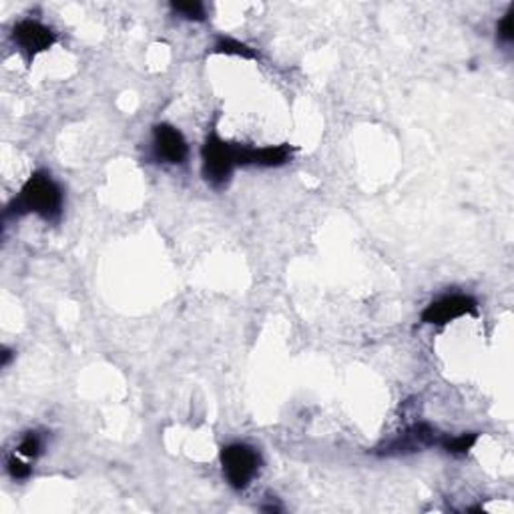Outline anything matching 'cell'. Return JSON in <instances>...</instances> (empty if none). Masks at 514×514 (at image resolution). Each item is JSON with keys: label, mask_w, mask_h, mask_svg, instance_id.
I'll return each mask as SVG.
<instances>
[{"label": "cell", "mask_w": 514, "mask_h": 514, "mask_svg": "<svg viewBox=\"0 0 514 514\" xmlns=\"http://www.w3.org/2000/svg\"><path fill=\"white\" fill-rule=\"evenodd\" d=\"M63 189L46 171H36L28 179L21 193L6 207L5 217H23L28 213L43 217L45 221H59L63 213Z\"/></svg>", "instance_id": "cell-1"}, {"label": "cell", "mask_w": 514, "mask_h": 514, "mask_svg": "<svg viewBox=\"0 0 514 514\" xmlns=\"http://www.w3.org/2000/svg\"><path fill=\"white\" fill-rule=\"evenodd\" d=\"M203 177L211 187L221 189L227 186L231 173L237 167V145L223 141L217 133L207 135L201 149Z\"/></svg>", "instance_id": "cell-2"}, {"label": "cell", "mask_w": 514, "mask_h": 514, "mask_svg": "<svg viewBox=\"0 0 514 514\" xmlns=\"http://www.w3.org/2000/svg\"><path fill=\"white\" fill-rule=\"evenodd\" d=\"M223 472L236 490H244L259 472L261 459L256 448L247 444H229L221 450Z\"/></svg>", "instance_id": "cell-3"}, {"label": "cell", "mask_w": 514, "mask_h": 514, "mask_svg": "<svg viewBox=\"0 0 514 514\" xmlns=\"http://www.w3.org/2000/svg\"><path fill=\"white\" fill-rule=\"evenodd\" d=\"M479 302L470 296L464 294H454V296H444L436 299L428 307L422 312V322L430 326H446L459 319L462 316L477 314Z\"/></svg>", "instance_id": "cell-4"}, {"label": "cell", "mask_w": 514, "mask_h": 514, "mask_svg": "<svg viewBox=\"0 0 514 514\" xmlns=\"http://www.w3.org/2000/svg\"><path fill=\"white\" fill-rule=\"evenodd\" d=\"M153 153L163 163L183 165L187 161L189 147L181 131L167 123H161L153 127Z\"/></svg>", "instance_id": "cell-5"}, {"label": "cell", "mask_w": 514, "mask_h": 514, "mask_svg": "<svg viewBox=\"0 0 514 514\" xmlns=\"http://www.w3.org/2000/svg\"><path fill=\"white\" fill-rule=\"evenodd\" d=\"M13 38L28 59H33L38 53L48 51L56 43L53 28H48L38 21H31V18H26V21H21L15 26Z\"/></svg>", "instance_id": "cell-6"}, {"label": "cell", "mask_w": 514, "mask_h": 514, "mask_svg": "<svg viewBox=\"0 0 514 514\" xmlns=\"http://www.w3.org/2000/svg\"><path fill=\"white\" fill-rule=\"evenodd\" d=\"M442 438H438V434L432 428L430 424H416L410 430H406L400 438L392 440L390 444L384 446V450L378 454L380 456H400V454H412L418 452L426 446L440 444Z\"/></svg>", "instance_id": "cell-7"}, {"label": "cell", "mask_w": 514, "mask_h": 514, "mask_svg": "<svg viewBox=\"0 0 514 514\" xmlns=\"http://www.w3.org/2000/svg\"><path fill=\"white\" fill-rule=\"evenodd\" d=\"M294 149L289 145H271V147L251 149L237 145V165H257V167H281L292 159Z\"/></svg>", "instance_id": "cell-8"}, {"label": "cell", "mask_w": 514, "mask_h": 514, "mask_svg": "<svg viewBox=\"0 0 514 514\" xmlns=\"http://www.w3.org/2000/svg\"><path fill=\"white\" fill-rule=\"evenodd\" d=\"M213 51L217 55H234L241 56V59H257V55L254 48H249L247 45L234 41V38H221V41L213 46Z\"/></svg>", "instance_id": "cell-9"}, {"label": "cell", "mask_w": 514, "mask_h": 514, "mask_svg": "<svg viewBox=\"0 0 514 514\" xmlns=\"http://www.w3.org/2000/svg\"><path fill=\"white\" fill-rule=\"evenodd\" d=\"M479 440V434H460V436H454V438H444L440 440V444L444 446L446 452H450L454 456H462V454H469L472 450V446L477 444Z\"/></svg>", "instance_id": "cell-10"}, {"label": "cell", "mask_w": 514, "mask_h": 514, "mask_svg": "<svg viewBox=\"0 0 514 514\" xmlns=\"http://www.w3.org/2000/svg\"><path fill=\"white\" fill-rule=\"evenodd\" d=\"M171 8L187 21H203L206 18V6L197 0H186V3H171Z\"/></svg>", "instance_id": "cell-11"}, {"label": "cell", "mask_w": 514, "mask_h": 514, "mask_svg": "<svg viewBox=\"0 0 514 514\" xmlns=\"http://www.w3.org/2000/svg\"><path fill=\"white\" fill-rule=\"evenodd\" d=\"M41 450H43V440L36 432H26L21 444H18V452L26 456V459H36V456H41Z\"/></svg>", "instance_id": "cell-12"}, {"label": "cell", "mask_w": 514, "mask_h": 514, "mask_svg": "<svg viewBox=\"0 0 514 514\" xmlns=\"http://www.w3.org/2000/svg\"><path fill=\"white\" fill-rule=\"evenodd\" d=\"M499 36L504 43L514 41V8L502 16V21L499 23Z\"/></svg>", "instance_id": "cell-13"}, {"label": "cell", "mask_w": 514, "mask_h": 514, "mask_svg": "<svg viewBox=\"0 0 514 514\" xmlns=\"http://www.w3.org/2000/svg\"><path fill=\"white\" fill-rule=\"evenodd\" d=\"M6 470H8V474H11L15 480H26L28 477H31V472H33L28 464L21 462L18 459H8Z\"/></svg>", "instance_id": "cell-14"}, {"label": "cell", "mask_w": 514, "mask_h": 514, "mask_svg": "<svg viewBox=\"0 0 514 514\" xmlns=\"http://www.w3.org/2000/svg\"><path fill=\"white\" fill-rule=\"evenodd\" d=\"M11 358H13V352H11V350H6V348H5V350H3V364H0V366L6 368V366H8V362H11Z\"/></svg>", "instance_id": "cell-15"}]
</instances>
